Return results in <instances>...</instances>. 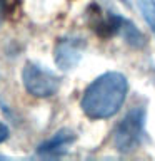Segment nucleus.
I'll return each mask as SVG.
<instances>
[{"instance_id": "nucleus-2", "label": "nucleus", "mask_w": 155, "mask_h": 161, "mask_svg": "<svg viewBox=\"0 0 155 161\" xmlns=\"http://www.w3.org/2000/svg\"><path fill=\"white\" fill-rule=\"evenodd\" d=\"M143 124H145V109L133 108L127 116L120 121L113 133V144L120 153H132L138 148L143 138Z\"/></svg>"}, {"instance_id": "nucleus-6", "label": "nucleus", "mask_w": 155, "mask_h": 161, "mask_svg": "<svg viewBox=\"0 0 155 161\" xmlns=\"http://www.w3.org/2000/svg\"><path fill=\"white\" fill-rule=\"evenodd\" d=\"M110 27H113L130 45H133V47H142L145 44L143 35L140 34L138 30L133 27V24L128 22V20L120 19V17H113V20L110 22Z\"/></svg>"}, {"instance_id": "nucleus-8", "label": "nucleus", "mask_w": 155, "mask_h": 161, "mask_svg": "<svg viewBox=\"0 0 155 161\" xmlns=\"http://www.w3.org/2000/svg\"><path fill=\"white\" fill-rule=\"evenodd\" d=\"M8 138V129L3 123H0V143H3L5 139Z\"/></svg>"}, {"instance_id": "nucleus-3", "label": "nucleus", "mask_w": 155, "mask_h": 161, "mask_svg": "<svg viewBox=\"0 0 155 161\" xmlns=\"http://www.w3.org/2000/svg\"><path fill=\"white\" fill-rule=\"evenodd\" d=\"M22 84L27 92L35 97H50L58 91L60 79L42 65L27 62L22 69Z\"/></svg>"}, {"instance_id": "nucleus-7", "label": "nucleus", "mask_w": 155, "mask_h": 161, "mask_svg": "<svg viewBox=\"0 0 155 161\" xmlns=\"http://www.w3.org/2000/svg\"><path fill=\"white\" fill-rule=\"evenodd\" d=\"M137 3L145 22L150 25V29L155 34V0H137Z\"/></svg>"}, {"instance_id": "nucleus-9", "label": "nucleus", "mask_w": 155, "mask_h": 161, "mask_svg": "<svg viewBox=\"0 0 155 161\" xmlns=\"http://www.w3.org/2000/svg\"><path fill=\"white\" fill-rule=\"evenodd\" d=\"M3 12H5V0H0V20L3 17Z\"/></svg>"}, {"instance_id": "nucleus-4", "label": "nucleus", "mask_w": 155, "mask_h": 161, "mask_svg": "<svg viewBox=\"0 0 155 161\" xmlns=\"http://www.w3.org/2000/svg\"><path fill=\"white\" fill-rule=\"evenodd\" d=\"M85 50V42L78 37L60 39L55 45V62L62 70L73 69L80 62Z\"/></svg>"}, {"instance_id": "nucleus-1", "label": "nucleus", "mask_w": 155, "mask_h": 161, "mask_svg": "<svg viewBox=\"0 0 155 161\" xmlns=\"http://www.w3.org/2000/svg\"><path fill=\"white\" fill-rule=\"evenodd\" d=\"M128 82L120 72H105L85 89L82 97L83 113L92 119H105L118 113L127 97Z\"/></svg>"}, {"instance_id": "nucleus-5", "label": "nucleus", "mask_w": 155, "mask_h": 161, "mask_svg": "<svg viewBox=\"0 0 155 161\" xmlns=\"http://www.w3.org/2000/svg\"><path fill=\"white\" fill-rule=\"evenodd\" d=\"M75 141V134L70 129H60L58 133H55L48 141H45L43 144H40L38 154L43 156H55V154H62L67 146H70Z\"/></svg>"}]
</instances>
